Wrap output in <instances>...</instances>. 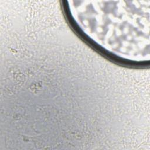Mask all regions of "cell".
Instances as JSON below:
<instances>
[{"mask_svg": "<svg viewBox=\"0 0 150 150\" xmlns=\"http://www.w3.org/2000/svg\"><path fill=\"white\" fill-rule=\"evenodd\" d=\"M64 2L73 28L98 52L127 66L149 63V1Z\"/></svg>", "mask_w": 150, "mask_h": 150, "instance_id": "obj_1", "label": "cell"}]
</instances>
